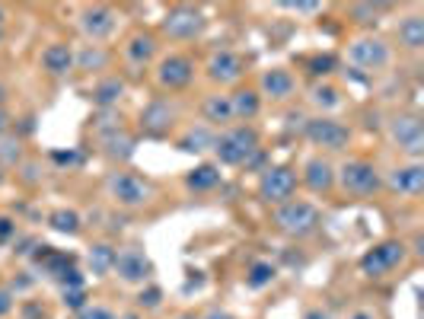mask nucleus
<instances>
[{
  "mask_svg": "<svg viewBox=\"0 0 424 319\" xmlns=\"http://www.w3.org/2000/svg\"><path fill=\"white\" fill-rule=\"evenodd\" d=\"M214 157L217 166H246L258 151H262V138H258L256 125H230L221 134H214Z\"/></svg>",
  "mask_w": 424,
  "mask_h": 319,
  "instance_id": "obj_1",
  "label": "nucleus"
},
{
  "mask_svg": "<svg viewBox=\"0 0 424 319\" xmlns=\"http://www.w3.org/2000/svg\"><path fill=\"white\" fill-rule=\"evenodd\" d=\"M335 182L341 186V192L351 198H370V195L383 192V176L377 163L367 157H351L335 169Z\"/></svg>",
  "mask_w": 424,
  "mask_h": 319,
  "instance_id": "obj_2",
  "label": "nucleus"
},
{
  "mask_svg": "<svg viewBox=\"0 0 424 319\" xmlns=\"http://www.w3.org/2000/svg\"><path fill=\"white\" fill-rule=\"evenodd\" d=\"M271 223H275L284 236L303 240V236H310L313 230L319 227V208L306 198H291L271 211Z\"/></svg>",
  "mask_w": 424,
  "mask_h": 319,
  "instance_id": "obj_3",
  "label": "nucleus"
},
{
  "mask_svg": "<svg viewBox=\"0 0 424 319\" xmlns=\"http://www.w3.org/2000/svg\"><path fill=\"white\" fill-rule=\"evenodd\" d=\"M297 186H300L297 169L287 166V163H278V166H265L262 169L256 192H258V198H262L265 205L278 208V205H284V201H291L293 195H297Z\"/></svg>",
  "mask_w": 424,
  "mask_h": 319,
  "instance_id": "obj_4",
  "label": "nucleus"
},
{
  "mask_svg": "<svg viewBox=\"0 0 424 319\" xmlns=\"http://www.w3.org/2000/svg\"><path fill=\"white\" fill-rule=\"evenodd\" d=\"M106 192H108V198H112L115 205L128 208V211L150 205V198H153V186H150L147 179H141L138 173H128V169H118V173L108 176Z\"/></svg>",
  "mask_w": 424,
  "mask_h": 319,
  "instance_id": "obj_5",
  "label": "nucleus"
},
{
  "mask_svg": "<svg viewBox=\"0 0 424 319\" xmlns=\"http://www.w3.org/2000/svg\"><path fill=\"white\" fill-rule=\"evenodd\" d=\"M303 134H306V141H310L313 147L329 151V153H341V151H348V144H351V128H348L345 121L332 118V115L306 118Z\"/></svg>",
  "mask_w": 424,
  "mask_h": 319,
  "instance_id": "obj_6",
  "label": "nucleus"
},
{
  "mask_svg": "<svg viewBox=\"0 0 424 319\" xmlns=\"http://www.w3.org/2000/svg\"><path fill=\"white\" fill-rule=\"evenodd\" d=\"M195 71H198V64L191 54L169 51L166 58H160V64H156V86L166 93H182L195 83Z\"/></svg>",
  "mask_w": 424,
  "mask_h": 319,
  "instance_id": "obj_7",
  "label": "nucleus"
},
{
  "mask_svg": "<svg viewBox=\"0 0 424 319\" xmlns=\"http://www.w3.org/2000/svg\"><path fill=\"white\" fill-rule=\"evenodd\" d=\"M389 138L408 157V163H421L424 153V125L415 112H399L389 118Z\"/></svg>",
  "mask_w": 424,
  "mask_h": 319,
  "instance_id": "obj_8",
  "label": "nucleus"
},
{
  "mask_svg": "<svg viewBox=\"0 0 424 319\" xmlns=\"http://www.w3.org/2000/svg\"><path fill=\"white\" fill-rule=\"evenodd\" d=\"M348 61L354 71H383L393 61V49L386 39L380 36H360L354 42H348Z\"/></svg>",
  "mask_w": 424,
  "mask_h": 319,
  "instance_id": "obj_9",
  "label": "nucleus"
},
{
  "mask_svg": "<svg viewBox=\"0 0 424 319\" xmlns=\"http://www.w3.org/2000/svg\"><path fill=\"white\" fill-rule=\"evenodd\" d=\"M402 262H405V243L402 240H383L360 255V271H364L367 278H383L393 268H399Z\"/></svg>",
  "mask_w": 424,
  "mask_h": 319,
  "instance_id": "obj_10",
  "label": "nucleus"
},
{
  "mask_svg": "<svg viewBox=\"0 0 424 319\" xmlns=\"http://www.w3.org/2000/svg\"><path fill=\"white\" fill-rule=\"evenodd\" d=\"M204 26H208V19H204L201 10H195V6H173V10L166 13V19H163V32H166L173 42H191V39H198L204 32Z\"/></svg>",
  "mask_w": 424,
  "mask_h": 319,
  "instance_id": "obj_11",
  "label": "nucleus"
},
{
  "mask_svg": "<svg viewBox=\"0 0 424 319\" xmlns=\"http://www.w3.org/2000/svg\"><path fill=\"white\" fill-rule=\"evenodd\" d=\"M204 74H208L211 83L233 86L246 77V58L233 49H217V51H211L208 64H204Z\"/></svg>",
  "mask_w": 424,
  "mask_h": 319,
  "instance_id": "obj_12",
  "label": "nucleus"
},
{
  "mask_svg": "<svg viewBox=\"0 0 424 319\" xmlns=\"http://www.w3.org/2000/svg\"><path fill=\"white\" fill-rule=\"evenodd\" d=\"M176 118H179V108L176 103H169V99H150L147 106L141 108V131L147 134V138H166L169 131H173Z\"/></svg>",
  "mask_w": 424,
  "mask_h": 319,
  "instance_id": "obj_13",
  "label": "nucleus"
},
{
  "mask_svg": "<svg viewBox=\"0 0 424 319\" xmlns=\"http://www.w3.org/2000/svg\"><path fill=\"white\" fill-rule=\"evenodd\" d=\"M118 26V13L106 4H93V6H84L80 10V32L90 39V45H99L106 42L108 36L115 32Z\"/></svg>",
  "mask_w": 424,
  "mask_h": 319,
  "instance_id": "obj_14",
  "label": "nucleus"
},
{
  "mask_svg": "<svg viewBox=\"0 0 424 319\" xmlns=\"http://www.w3.org/2000/svg\"><path fill=\"white\" fill-rule=\"evenodd\" d=\"M383 188L402 198H418L424 192V166L421 163H402L383 176Z\"/></svg>",
  "mask_w": 424,
  "mask_h": 319,
  "instance_id": "obj_15",
  "label": "nucleus"
},
{
  "mask_svg": "<svg viewBox=\"0 0 424 319\" xmlns=\"http://www.w3.org/2000/svg\"><path fill=\"white\" fill-rule=\"evenodd\" d=\"M112 271L125 284H143V281H150V275H153V265H150V259L138 246H125V249H115Z\"/></svg>",
  "mask_w": 424,
  "mask_h": 319,
  "instance_id": "obj_16",
  "label": "nucleus"
},
{
  "mask_svg": "<svg viewBox=\"0 0 424 319\" xmlns=\"http://www.w3.org/2000/svg\"><path fill=\"white\" fill-rule=\"evenodd\" d=\"M293 93H297V77L287 67H268L258 80V96L271 103H287L293 99Z\"/></svg>",
  "mask_w": 424,
  "mask_h": 319,
  "instance_id": "obj_17",
  "label": "nucleus"
},
{
  "mask_svg": "<svg viewBox=\"0 0 424 319\" xmlns=\"http://www.w3.org/2000/svg\"><path fill=\"white\" fill-rule=\"evenodd\" d=\"M156 49H160V45H156L153 32L138 29V32H131V36L125 39V45H121V58H125L134 71H141V67H147L150 61L156 58Z\"/></svg>",
  "mask_w": 424,
  "mask_h": 319,
  "instance_id": "obj_18",
  "label": "nucleus"
},
{
  "mask_svg": "<svg viewBox=\"0 0 424 319\" xmlns=\"http://www.w3.org/2000/svg\"><path fill=\"white\" fill-rule=\"evenodd\" d=\"M300 182L310 188L313 195H329L335 188V166L319 153V157H310L303 163V173H300Z\"/></svg>",
  "mask_w": 424,
  "mask_h": 319,
  "instance_id": "obj_19",
  "label": "nucleus"
},
{
  "mask_svg": "<svg viewBox=\"0 0 424 319\" xmlns=\"http://www.w3.org/2000/svg\"><path fill=\"white\" fill-rule=\"evenodd\" d=\"M230 96V108H233V125H249L252 118H258V112H262V96H258L256 86H236L233 93H227Z\"/></svg>",
  "mask_w": 424,
  "mask_h": 319,
  "instance_id": "obj_20",
  "label": "nucleus"
},
{
  "mask_svg": "<svg viewBox=\"0 0 424 319\" xmlns=\"http://www.w3.org/2000/svg\"><path fill=\"white\" fill-rule=\"evenodd\" d=\"M201 118L208 128H230L233 125V108L227 93H211L201 99Z\"/></svg>",
  "mask_w": 424,
  "mask_h": 319,
  "instance_id": "obj_21",
  "label": "nucleus"
},
{
  "mask_svg": "<svg viewBox=\"0 0 424 319\" xmlns=\"http://www.w3.org/2000/svg\"><path fill=\"white\" fill-rule=\"evenodd\" d=\"M39 64H42V71L51 74V77H64V74L74 67V49L71 45H64V42H51L42 51Z\"/></svg>",
  "mask_w": 424,
  "mask_h": 319,
  "instance_id": "obj_22",
  "label": "nucleus"
},
{
  "mask_svg": "<svg viewBox=\"0 0 424 319\" xmlns=\"http://www.w3.org/2000/svg\"><path fill=\"white\" fill-rule=\"evenodd\" d=\"M223 182V173L217 163H201V166L188 169L186 173V188L188 192H214Z\"/></svg>",
  "mask_w": 424,
  "mask_h": 319,
  "instance_id": "obj_23",
  "label": "nucleus"
},
{
  "mask_svg": "<svg viewBox=\"0 0 424 319\" xmlns=\"http://www.w3.org/2000/svg\"><path fill=\"white\" fill-rule=\"evenodd\" d=\"M99 144H102V153H106L108 160H121V163H125V160L134 157V138L125 131V128H115V131L102 134Z\"/></svg>",
  "mask_w": 424,
  "mask_h": 319,
  "instance_id": "obj_24",
  "label": "nucleus"
},
{
  "mask_svg": "<svg viewBox=\"0 0 424 319\" xmlns=\"http://www.w3.org/2000/svg\"><path fill=\"white\" fill-rule=\"evenodd\" d=\"M121 96H125V80H121V77H102L99 83L93 86V93H90L93 106H99L102 112H108V108L118 106Z\"/></svg>",
  "mask_w": 424,
  "mask_h": 319,
  "instance_id": "obj_25",
  "label": "nucleus"
},
{
  "mask_svg": "<svg viewBox=\"0 0 424 319\" xmlns=\"http://www.w3.org/2000/svg\"><path fill=\"white\" fill-rule=\"evenodd\" d=\"M179 151H186V153H204V151H211L214 147V128H208V125H188L186 131L179 134Z\"/></svg>",
  "mask_w": 424,
  "mask_h": 319,
  "instance_id": "obj_26",
  "label": "nucleus"
},
{
  "mask_svg": "<svg viewBox=\"0 0 424 319\" xmlns=\"http://www.w3.org/2000/svg\"><path fill=\"white\" fill-rule=\"evenodd\" d=\"M395 36H399V45H402V49L421 51V49H424V16L412 13V16L399 19V29H395Z\"/></svg>",
  "mask_w": 424,
  "mask_h": 319,
  "instance_id": "obj_27",
  "label": "nucleus"
},
{
  "mask_svg": "<svg viewBox=\"0 0 424 319\" xmlns=\"http://www.w3.org/2000/svg\"><path fill=\"white\" fill-rule=\"evenodd\" d=\"M306 99H310V106L323 108V112H335V108L345 106V96H341V90L335 83H313Z\"/></svg>",
  "mask_w": 424,
  "mask_h": 319,
  "instance_id": "obj_28",
  "label": "nucleus"
},
{
  "mask_svg": "<svg viewBox=\"0 0 424 319\" xmlns=\"http://www.w3.org/2000/svg\"><path fill=\"white\" fill-rule=\"evenodd\" d=\"M108 61H112V54H108L102 45H84L77 54H74V64L80 67V71H106Z\"/></svg>",
  "mask_w": 424,
  "mask_h": 319,
  "instance_id": "obj_29",
  "label": "nucleus"
},
{
  "mask_svg": "<svg viewBox=\"0 0 424 319\" xmlns=\"http://www.w3.org/2000/svg\"><path fill=\"white\" fill-rule=\"evenodd\" d=\"M90 268H93V275L96 278H102V275H108L115 265V246H108V243H96V246H90Z\"/></svg>",
  "mask_w": 424,
  "mask_h": 319,
  "instance_id": "obj_30",
  "label": "nucleus"
},
{
  "mask_svg": "<svg viewBox=\"0 0 424 319\" xmlns=\"http://www.w3.org/2000/svg\"><path fill=\"white\" fill-rule=\"evenodd\" d=\"M80 214L71 211V208H58V211L48 214V227L58 230V233H67V236H77L80 233Z\"/></svg>",
  "mask_w": 424,
  "mask_h": 319,
  "instance_id": "obj_31",
  "label": "nucleus"
},
{
  "mask_svg": "<svg viewBox=\"0 0 424 319\" xmlns=\"http://www.w3.org/2000/svg\"><path fill=\"white\" fill-rule=\"evenodd\" d=\"M275 275H278V268L271 265V262H256V265L249 268V275H246V288L262 290V288H268V284L275 281Z\"/></svg>",
  "mask_w": 424,
  "mask_h": 319,
  "instance_id": "obj_32",
  "label": "nucleus"
},
{
  "mask_svg": "<svg viewBox=\"0 0 424 319\" xmlns=\"http://www.w3.org/2000/svg\"><path fill=\"white\" fill-rule=\"evenodd\" d=\"M380 13H383V6H373V4H351L348 6V16H351L358 26H377Z\"/></svg>",
  "mask_w": 424,
  "mask_h": 319,
  "instance_id": "obj_33",
  "label": "nucleus"
},
{
  "mask_svg": "<svg viewBox=\"0 0 424 319\" xmlns=\"http://www.w3.org/2000/svg\"><path fill=\"white\" fill-rule=\"evenodd\" d=\"M306 74H313V77H325V74L335 71V58L332 54H313V58L303 61Z\"/></svg>",
  "mask_w": 424,
  "mask_h": 319,
  "instance_id": "obj_34",
  "label": "nucleus"
},
{
  "mask_svg": "<svg viewBox=\"0 0 424 319\" xmlns=\"http://www.w3.org/2000/svg\"><path fill=\"white\" fill-rule=\"evenodd\" d=\"M0 163L16 166L19 163V141L16 138H0Z\"/></svg>",
  "mask_w": 424,
  "mask_h": 319,
  "instance_id": "obj_35",
  "label": "nucleus"
},
{
  "mask_svg": "<svg viewBox=\"0 0 424 319\" xmlns=\"http://www.w3.org/2000/svg\"><path fill=\"white\" fill-rule=\"evenodd\" d=\"M77 319H118V316H115L108 307H102V303H93V307L86 303V307L77 313Z\"/></svg>",
  "mask_w": 424,
  "mask_h": 319,
  "instance_id": "obj_36",
  "label": "nucleus"
},
{
  "mask_svg": "<svg viewBox=\"0 0 424 319\" xmlns=\"http://www.w3.org/2000/svg\"><path fill=\"white\" fill-rule=\"evenodd\" d=\"M160 300H163L160 288H147V290H141L138 307H143V310H156V307H160Z\"/></svg>",
  "mask_w": 424,
  "mask_h": 319,
  "instance_id": "obj_37",
  "label": "nucleus"
},
{
  "mask_svg": "<svg viewBox=\"0 0 424 319\" xmlns=\"http://www.w3.org/2000/svg\"><path fill=\"white\" fill-rule=\"evenodd\" d=\"M64 307H71V310H84L86 307V297H84V290H64Z\"/></svg>",
  "mask_w": 424,
  "mask_h": 319,
  "instance_id": "obj_38",
  "label": "nucleus"
},
{
  "mask_svg": "<svg viewBox=\"0 0 424 319\" xmlns=\"http://www.w3.org/2000/svg\"><path fill=\"white\" fill-rule=\"evenodd\" d=\"M10 236H16V223L10 217H0V243H6Z\"/></svg>",
  "mask_w": 424,
  "mask_h": 319,
  "instance_id": "obj_39",
  "label": "nucleus"
},
{
  "mask_svg": "<svg viewBox=\"0 0 424 319\" xmlns=\"http://www.w3.org/2000/svg\"><path fill=\"white\" fill-rule=\"evenodd\" d=\"M51 160H54V163H67V166H77V163H80V153H74V151H71V153L54 151V153H51Z\"/></svg>",
  "mask_w": 424,
  "mask_h": 319,
  "instance_id": "obj_40",
  "label": "nucleus"
},
{
  "mask_svg": "<svg viewBox=\"0 0 424 319\" xmlns=\"http://www.w3.org/2000/svg\"><path fill=\"white\" fill-rule=\"evenodd\" d=\"M13 310V294L6 288H0V316H6Z\"/></svg>",
  "mask_w": 424,
  "mask_h": 319,
  "instance_id": "obj_41",
  "label": "nucleus"
},
{
  "mask_svg": "<svg viewBox=\"0 0 424 319\" xmlns=\"http://www.w3.org/2000/svg\"><path fill=\"white\" fill-rule=\"evenodd\" d=\"M26 176H23V182H26V186H36V182H39V166H36V163H26Z\"/></svg>",
  "mask_w": 424,
  "mask_h": 319,
  "instance_id": "obj_42",
  "label": "nucleus"
},
{
  "mask_svg": "<svg viewBox=\"0 0 424 319\" xmlns=\"http://www.w3.org/2000/svg\"><path fill=\"white\" fill-rule=\"evenodd\" d=\"M284 10H293V13H316L319 4H281Z\"/></svg>",
  "mask_w": 424,
  "mask_h": 319,
  "instance_id": "obj_43",
  "label": "nucleus"
},
{
  "mask_svg": "<svg viewBox=\"0 0 424 319\" xmlns=\"http://www.w3.org/2000/svg\"><path fill=\"white\" fill-rule=\"evenodd\" d=\"M303 319H332V316L325 313L323 307H313V310H306V313H303Z\"/></svg>",
  "mask_w": 424,
  "mask_h": 319,
  "instance_id": "obj_44",
  "label": "nucleus"
},
{
  "mask_svg": "<svg viewBox=\"0 0 424 319\" xmlns=\"http://www.w3.org/2000/svg\"><path fill=\"white\" fill-rule=\"evenodd\" d=\"M204 319H236V316H230L227 310H211V313L204 316Z\"/></svg>",
  "mask_w": 424,
  "mask_h": 319,
  "instance_id": "obj_45",
  "label": "nucleus"
},
{
  "mask_svg": "<svg viewBox=\"0 0 424 319\" xmlns=\"http://www.w3.org/2000/svg\"><path fill=\"white\" fill-rule=\"evenodd\" d=\"M6 128H10V115H6L4 108H0V138L6 134Z\"/></svg>",
  "mask_w": 424,
  "mask_h": 319,
  "instance_id": "obj_46",
  "label": "nucleus"
},
{
  "mask_svg": "<svg viewBox=\"0 0 424 319\" xmlns=\"http://www.w3.org/2000/svg\"><path fill=\"white\" fill-rule=\"evenodd\" d=\"M348 319H377V316H373V313H370V310H358V313H351V316H348Z\"/></svg>",
  "mask_w": 424,
  "mask_h": 319,
  "instance_id": "obj_47",
  "label": "nucleus"
},
{
  "mask_svg": "<svg viewBox=\"0 0 424 319\" xmlns=\"http://www.w3.org/2000/svg\"><path fill=\"white\" fill-rule=\"evenodd\" d=\"M36 316H45V313H42V310H39V307H36V303H32V307H29V310H26V319H36Z\"/></svg>",
  "mask_w": 424,
  "mask_h": 319,
  "instance_id": "obj_48",
  "label": "nucleus"
},
{
  "mask_svg": "<svg viewBox=\"0 0 424 319\" xmlns=\"http://www.w3.org/2000/svg\"><path fill=\"white\" fill-rule=\"evenodd\" d=\"M4 23H6V10L0 6V29H4Z\"/></svg>",
  "mask_w": 424,
  "mask_h": 319,
  "instance_id": "obj_49",
  "label": "nucleus"
},
{
  "mask_svg": "<svg viewBox=\"0 0 424 319\" xmlns=\"http://www.w3.org/2000/svg\"><path fill=\"white\" fill-rule=\"evenodd\" d=\"M4 99H6V86L0 83V103H4Z\"/></svg>",
  "mask_w": 424,
  "mask_h": 319,
  "instance_id": "obj_50",
  "label": "nucleus"
},
{
  "mask_svg": "<svg viewBox=\"0 0 424 319\" xmlns=\"http://www.w3.org/2000/svg\"><path fill=\"white\" fill-rule=\"evenodd\" d=\"M118 319H138V316H134V313H128V316H118Z\"/></svg>",
  "mask_w": 424,
  "mask_h": 319,
  "instance_id": "obj_51",
  "label": "nucleus"
},
{
  "mask_svg": "<svg viewBox=\"0 0 424 319\" xmlns=\"http://www.w3.org/2000/svg\"><path fill=\"white\" fill-rule=\"evenodd\" d=\"M0 182H4V169H0Z\"/></svg>",
  "mask_w": 424,
  "mask_h": 319,
  "instance_id": "obj_52",
  "label": "nucleus"
},
{
  "mask_svg": "<svg viewBox=\"0 0 424 319\" xmlns=\"http://www.w3.org/2000/svg\"><path fill=\"white\" fill-rule=\"evenodd\" d=\"M179 319H195V316H179Z\"/></svg>",
  "mask_w": 424,
  "mask_h": 319,
  "instance_id": "obj_53",
  "label": "nucleus"
}]
</instances>
